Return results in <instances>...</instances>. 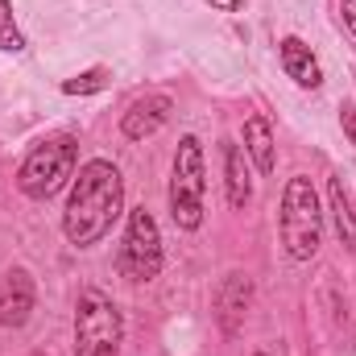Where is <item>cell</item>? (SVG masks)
<instances>
[{"label": "cell", "mask_w": 356, "mask_h": 356, "mask_svg": "<svg viewBox=\"0 0 356 356\" xmlns=\"http://www.w3.org/2000/svg\"><path fill=\"white\" fill-rule=\"evenodd\" d=\"M124 211V178L108 158H91L79 166V178L71 182L67 211H63V232L75 249L99 245L112 224Z\"/></svg>", "instance_id": "cell-1"}, {"label": "cell", "mask_w": 356, "mask_h": 356, "mask_svg": "<svg viewBox=\"0 0 356 356\" xmlns=\"http://www.w3.org/2000/svg\"><path fill=\"white\" fill-rule=\"evenodd\" d=\"M282 249L290 261H311L323 245V207L307 175H294L282 186V211H277Z\"/></svg>", "instance_id": "cell-2"}, {"label": "cell", "mask_w": 356, "mask_h": 356, "mask_svg": "<svg viewBox=\"0 0 356 356\" xmlns=\"http://www.w3.org/2000/svg\"><path fill=\"white\" fill-rule=\"evenodd\" d=\"M75 166H79V141L67 133L46 137L25 154V162L17 170V191L33 203H46L75 178Z\"/></svg>", "instance_id": "cell-3"}, {"label": "cell", "mask_w": 356, "mask_h": 356, "mask_svg": "<svg viewBox=\"0 0 356 356\" xmlns=\"http://www.w3.org/2000/svg\"><path fill=\"white\" fill-rule=\"evenodd\" d=\"M203 195H207V162H203V141L186 133L175 149L170 166V220L178 232H195L203 224Z\"/></svg>", "instance_id": "cell-4"}, {"label": "cell", "mask_w": 356, "mask_h": 356, "mask_svg": "<svg viewBox=\"0 0 356 356\" xmlns=\"http://www.w3.org/2000/svg\"><path fill=\"white\" fill-rule=\"evenodd\" d=\"M124 319L104 290H79L75 298V356H120Z\"/></svg>", "instance_id": "cell-5"}, {"label": "cell", "mask_w": 356, "mask_h": 356, "mask_svg": "<svg viewBox=\"0 0 356 356\" xmlns=\"http://www.w3.org/2000/svg\"><path fill=\"white\" fill-rule=\"evenodd\" d=\"M116 266H120V277L133 282V286H149L162 273V232H158V220L145 207H133L129 211Z\"/></svg>", "instance_id": "cell-6"}, {"label": "cell", "mask_w": 356, "mask_h": 356, "mask_svg": "<svg viewBox=\"0 0 356 356\" xmlns=\"http://www.w3.org/2000/svg\"><path fill=\"white\" fill-rule=\"evenodd\" d=\"M216 323L224 336H241L245 323H249V311H253V277L245 269H228L216 286Z\"/></svg>", "instance_id": "cell-7"}, {"label": "cell", "mask_w": 356, "mask_h": 356, "mask_svg": "<svg viewBox=\"0 0 356 356\" xmlns=\"http://www.w3.org/2000/svg\"><path fill=\"white\" fill-rule=\"evenodd\" d=\"M38 307V282L25 266H13L0 273V327L4 332H21L33 319Z\"/></svg>", "instance_id": "cell-8"}, {"label": "cell", "mask_w": 356, "mask_h": 356, "mask_svg": "<svg viewBox=\"0 0 356 356\" xmlns=\"http://www.w3.org/2000/svg\"><path fill=\"white\" fill-rule=\"evenodd\" d=\"M170 112H175V99H170V95L145 91V95H137V99L129 104V112L120 116V133H124L129 141H145V137H154V133L170 120Z\"/></svg>", "instance_id": "cell-9"}, {"label": "cell", "mask_w": 356, "mask_h": 356, "mask_svg": "<svg viewBox=\"0 0 356 356\" xmlns=\"http://www.w3.org/2000/svg\"><path fill=\"white\" fill-rule=\"evenodd\" d=\"M277 58H282V71H286V79H294L302 91H315L323 88V67H319V58L311 54V46L302 42V38H282L277 42Z\"/></svg>", "instance_id": "cell-10"}, {"label": "cell", "mask_w": 356, "mask_h": 356, "mask_svg": "<svg viewBox=\"0 0 356 356\" xmlns=\"http://www.w3.org/2000/svg\"><path fill=\"white\" fill-rule=\"evenodd\" d=\"M220 154H224V191H228V203L241 211L253 203V170H249V154L245 145L236 141H220Z\"/></svg>", "instance_id": "cell-11"}, {"label": "cell", "mask_w": 356, "mask_h": 356, "mask_svg": "<svg viewBox=\"0 0 356 356\" xmlns=\"http://www.w3.org/2000/svg\"><path fill=\"white\" fill-rule=\"evenodd\" d=\"M277 141H273V129H269V120L261 112H253L249 120H245V154H249V162L257 166V175H273V166H277V149H273Z\"/></svg>", "instance_id": "cell-12"}, {"label": "cell", "mask_w": 356, "mask_h": 356, "mask_svg": "<svg viewBox=\"0 0 356 356\" xmlns=\"http://www.w3.org/2000/svg\"><path fill=\"white\" fill-rule=\"evenodd\" d=\"M327 207H332V224H336L340 245L356 257V211H353V199H348V191H344L340 178L327 182Z\"/></svg>", "instance_id": "cell-13"}, {"label": "cell", "mask_w": 356, "mask_h": 356, "mask_svg": "<svg viewBox=\"0 0 356 356\" xmlns=\"http://www.w3.org/2000/svg\"><path fill=\"white\" fill-rule=\"evenodd\" d=\"M0 50L4 54H21L25 50V33L13 17V0H0Z\"/></svg>", "instance_id": "cell-14"}, {"label": "cell", "mask_w": 356, "mask_h": 356, "mask_svg": "<svg viewBox=\"0 0 356 356\" xmlns=\"http://www.w3.org/2000/svg\"><path fill=\"white\" fill-rule=\"evenodd\" d=\"M104 88H108V71L104 67H91V71H83V75H75V79L63 83L67 95H91V91H104Z\"/></svg>", "instance_id": "cell-15"}, {"label": "cell", "mask_w": 356, "mask_h": 356, "mask_svg": "<svg viewBox=\"0 0 356 356\" xmlns=\"http://www.w3.org/2000/svg\"><path fill=\"white\" fill-rule=\"evenodd\" d=\"M340 129H344V137L356 145V104H340Z\"/></svg>", "instance_id": "cell-16"}, {"label": "cell", "mask_w": 356, "mask_h": 356, "mask_svg": "<svg viewBox=\"0 0 356 356\" xmlns=\"http://www.w3.org/2000/svg\"><path fill=\"white\" fill-rule=\"evenodd\" d=\"M340 17H344V25H348V33L356 38V0H340Z\"/></svg>", "instance_id": "cell-17"}, {"label": "cell", "mask_w": 356, "mask_h": 356, "mask_svg": "<svg viewBox=\"0 0 356 356\" xmlns=\"http://www.w3.org/2000/svg\"><path fill=\"white\" fill-rule=\"evenodd\" d=\"M207 8H216V13H241L245 8V0H203Z\"/></svg>", "instance_id": "cell-18"}, {"label": "cell", "mask_w": 356, "mask_h": 356, "mask_svg": "<svg viewBox=\"0 0 356 356\" xmlns=\"http://www.w3.org/2000/svg\"><path fill=\"white\" fill-rule=\"evenodd\" d=\"M25 356H42V353H25Z\"/></svg>", "instance_id": "cell-19"}, {"label": "cell", "mask_w": 356, "mask_h": 356, "mask_svg": "<svg viewBox=\"0 0 356 356\" xmlns=\"http://www.w3.org/2000/svg\"><path fill=\"white\" fill-rule=\"evenodd\" d=\"M253 356H269V353H253Z\"/></svg>", "instance_id": "cell-20"}]
</instances>
